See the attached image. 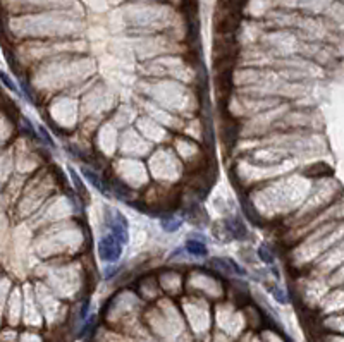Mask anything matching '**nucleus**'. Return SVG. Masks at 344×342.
<instances>
[{
	"mask_svg": "<svg viewBox=\"0 0 344 342\" xmlns=\"http://www.w3.org/2000/svg\"><path fill=\"white\" fill-rule=\"evenodd\" d=\"M98 254L103 261L116 263L123 254V244L116 239L112 234H105L98 243Z\"/></svg>",
	"mask_w": 344,
	"mask_h": 342,
	"instance_id": "f257e3e1",
	"label": "nucleus"
},
{
	"mask_svg": "<svg viewBox=\"0 0 344 342\" xmlns=\"http://www.w3.org/2000/svg\"><path fill=\"white\" fill-rule=\"evenodd\" d=\"M107 224L110 227V234L119 241L121 244H128L129 234H128V220L126 217L117 210H107Z\"/></svg>",
	"mask_w": 344,
	"mask_h": 342,
	"instance_id": "f03ea898",
	"label": "nucleus"
},
{
	"mask_svg": "<svg viewBox=\"0 0 344 342\" xmlns=\"http://www.w3.org/2000/svg\"><path fill=\"white\" fill-rule=\"evenodd\" d=\"M224 229L229 234L231 239H245L248 231H246L245 224L238 219V217H231V219L224 220Z\"/></svg>",
	"mask_w": 344,
	"mask_h": 342,
	"instance_id": "7ed1b4c3",
	"label": "nucleus"
},
{
	"mask_svg": "<svg viewBox=\"0 0 344 342\" xmlns=\"http://www.w3.org/2000/svg\"><path fill=\"white\" fill-rule=\"evenodd\" d=\"M186 251L190 254H195V256H207L208 254V249H207V246H205V243L196 241V239L186 241Z\"/></svg>",
	"mask_w": 344,
	"mask_h": 342,
	"instance_id": "20e7f679",
	"label": "nucleus"
},
{
	"mask_svg": "<svg viewBox=\"0 0 344 342\" xmlns=\"http://www.w3.org/2000/svg\"><path fill=\"white\" fill-rule=\"evenodd\" d=\"M83 176L90 181V184L93 186L95 189H98L100 193H103V194H108L105 186H103V182H102V179L98 177V174H95L93 170H90V169H83Z\"/></svg>",
	"mask_w": 344,
	"mask_h": 342,
	"instance_id": "39448f33",
	"label": "nucleus"
},
{
	"mask_svg": "<svg viewBox=\"0 0 344 342\" xmlns=\"http://www.w3.org/2000/svg\"><path fill=\"white\" fill-rule=\"evenodd\" d=\"M162 227L163 231H169V232H176L179 227H181V220L174 219V217H167V219H162Z\"/></svg>",
	"mask_w": 344,
	"mask_h": 342,
	"instance_id": "423d86ee",
	"label": "nucleus"
},
{
	"mask_svg": "<svg viewBox=\"0 0 344 342\" xmlns=\"http://www.w3.org/2000/svg\"><path fill=\"white\" fill-rule=\"evenodd\" d=\"M0 81H2L4 85H6L11 91H14V93L18 91V86H16V83L12 81V79H11L9 76H7L6 73H4V71H0Z\"/></svg>",
	"mask_w": 344,
	"mask_h": 342,
	"instance_id": "0eeeda50",
	"label": "nucleus"
},
{
	"mask_svg": "<svg viewBox=\"0 0 344 342\" xmlns=\"http://www.w3.org/2000/svg\"><path fill=\"white\" fill-rule=\"evenodd\" d=\"M258 254H260V258H262V260L265 261V263H272V261H274V258H272L270 251H268L265 246H262V248L258 249Z\"/></svg>",
	"mask_w": 344,
	"mask_h": 342,
	"instance_id": "6e6552de",
	"label": "nucleus"
},
{
	"mask_svg": "<svg viewBox=\"0 0 344 342\" xmlns=\"http://www.w3.org/2000/svg\"><path fill=\"white\" fill-rule=\"evenodd\" d=\"M272 294L275 296V299H277L279 303H286V294H284L282 289H272Z\"/></svg>",
	"mask_w": 344,
	"mask_h": 342,
	"instance_id": "1a4fd4ad",
	"label": "nucleus"
},
{
	"mask_svg": "<svg viewBox=\"0 0 344 342\" xmlns=\"http://www.w3.org/2000/svg\"><path fill=\"white\" fill-rule=\"evenodd\" d=\"M40 134H41V138H43L45 141H47V143L50 145V147L53 148V141H52V138L48 136V132H47V129H43V127H40Z\"/></svg>",
	"mask_w": 344,
	"mask_h": 342,
	"instance_id": "9d476101",
	"label": "nucleus"
}]
</instances>
